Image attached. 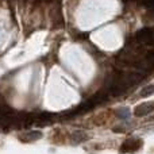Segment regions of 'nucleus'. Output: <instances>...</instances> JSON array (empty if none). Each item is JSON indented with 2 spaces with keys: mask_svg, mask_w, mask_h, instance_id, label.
<instances>
[{
  "mask_svg": "<svg viewBox=\"0 0 154 154\" xmlns=\"http://www.w3.org/2000/svg\"><path fill=\"white\" fill-rule=\"evenodd\" d=\"M42 138V133L41 131H29V133L24 134V137H19L22 142H34L37 139H41Z\"/></svg>",
  "mask_w": 154,
  "mask_h": 154,
  "instance_id": "obj_3",
  "label": "nucleus"
},
{
  "mask_svg": "<svg viewBox=\"0 0 154 154\" xmlns=\"http://www.w3.org/2000/svg\"><path fill=\"white\" fill-rule=\"evenodd\" d=\"M88 135L84 133V131H75L72 134V142L73 143H81V142L87 141Z\"/></svg>",
  "mask_w": 154,
  "mask_h": 154,
  "instance_id": "obj_4",
  "label": "nucleus"
},
{
  "mask_svg": "<svg viewBox=\"0 0 154 154\" xmlns=\"http://www.w3.org/2000/svg\"><path fill=\"white\" fill-rule=\"evenodd\" d=\"M152 93H154V85H149V87H146V88H143V89H142L141 97H146V96L152 95Z\"/></svg>",
  "mask_w": 154,
  "mask_h": 154,
  "instance_id": "obj_6",
  "label": "nucleus"
},
{
  "mask_svg": "<svg viewBox=\"0 0 154 154\" xmlns=\"http://www.w3.org/2000/svg\"><path fill=\"white\" fill-rule=\"evenodd\" d=\"M154 111V101H149V103H141L139 106L135 107L134 114L137 116H145V115L150 114Z\"/></svg>",
  "mask_w": 154,
  "mask_h": 154,
  "instance_id": "obj_2",
  "label": "nucleus"
},
{
  "mask_svg": "<svg viewBox=\"0 0 154 154\" xmlns=\"http://www.w3.org/2000/svg\"><path fill=\"white\" fill-rule=\"evenodd\" d=\"M116 115H118V118H120V119H127V118L130 116V111H128L127 108H118Z\"/></svg>",
  "mask_w": 154,
  "mask_h": 154,
  "instance_id": "obj_5",
  "label": "nucleus"
},
{
  "mask_svg": "<svg viewBox=\"0 0 154 154\" xmlns=\"http://www.w3.org/2000/svg\"><path fill=\"white\" fill-rule=\"evenodd\" d=\"M142 146V141L137 138H128L126 142H123L122 147H120V152L122 153H134L138 149H141Z\"/></svg>",
  "mask_w": 154,
  "mask_h": 154,
  "instance_id": "obj_1",
  "label": "nucleus"
}]
</instances>
